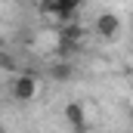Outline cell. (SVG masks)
I'll use <instances>...</instances> for the list:
<instances>
[{
  "mask_svg": "<svg viewBox=\"0 0 133 133\" xmlns=\"http://www.w3.org/2000/svg\"><path fill=\"white\" fill-rule=\"evenodd\" d=\"M84 40H87V31H84L81 22H62L59 34H56V53H59V59H71L74 53H81Z\"/></svg>",
  "mask_w": 133,
  "mask_h": 133,
  "instance_id": "cell-1",
  "label": "cell"
},
{
  "mask_svg": "<svg viewBox=\"0 0 133 133\" xmlns=\"http://www.w3.org/2000/svg\"><path fill=\"white\" fill-rule=\"evenodd\" d=\"M81 3L84 0H40L37 9H40V16H46V19H53V22L62 25V22H74Z\"/></svg>",
  "mask_w": 133,
  "mask_h": 133,
  "instance_id": "cell-2",
  "label": "cell"
},
{
  "mask_svg": "<svg viewBox=\"0 0 133 133\" xmlns=\"http://www.w3.org/2000/svg\"><path fill=\"white\" fill-rule=\"evenodd\" d=\"M37 96V74L34 71H19L16 81H12V99L16 102H31Z\"/></svg>",
  "mask_w": 133,
  "mask_h": 133,
  "instance_id": "cell-3",
  "label": "cell"
},
{
  "mask_svg": "<svg viewBox=\"0 0 133 133\" xmlns=\"http://www.w3.org/2000/svg\"><path fill=\"white\" fill-rule=\"evenodd\" d=\"M93 28H96V34H99L102 40H118V34H121V19H118V12H99L96 22H93Z\"/></svg>",
  "mask_w": 133,
  "mask_h": 133,
  "instance_id": "cell-4",
  "label": "cell"
},
{
  "mask_svg": "<svg viewBox=\"0 0 133 133\" xmlns=\"http://www.w3.org/2000/svg\"><path fill=\"white\" fill-rule=\"evenodd\" d=\"M65 121L71 124L74 133H87V111H84L81 102H68L65 105Z\"/></svg>",
  "mask_w": 133,
  "mask_h": 133,
  "instance_id": "cell-5",
  "label": "cell"
},
{
  "mask_svg": "<svg viewBox=\"0 0 133 133\" xmlns=\"http://www.w3.org/2000/svg\"><path fill=\"white\" fill-rule=\"evenodd\" d=\"M50 74H53V81H68L71 77V62L68 59H59L56 65L50 68Z\"/></svg>",
  "mask_w": 133,
  "mask_h": 133,
  "instance_id": "cell-6",
  "label": "cell"
},
{
  "mask_svg": "<svg viewBox=\"0 0 133 133\" xmlns=\"http://www.w3.org/2000/svg\"><path fill=\"white\" fill-rule=\"evenodd\" d=\"M0 68H9V71H12V68H16V59L6 56V53H0Z\"/></svg>",
  "mask_w": 133,
  "mask_h": 133,
  "instance_id": "cell-7",
  "label": "cell"
}]
</instances>
